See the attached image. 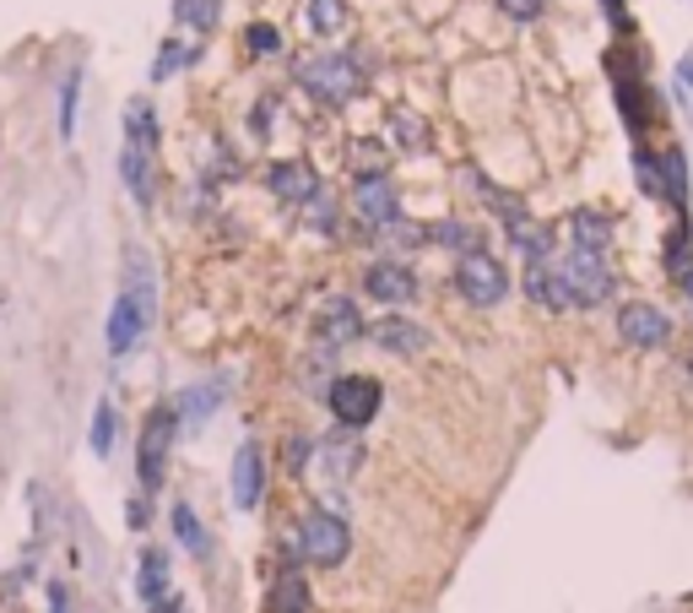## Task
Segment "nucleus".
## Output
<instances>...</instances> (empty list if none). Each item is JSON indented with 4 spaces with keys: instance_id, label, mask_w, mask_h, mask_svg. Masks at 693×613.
<instances>
[{
    "instance_id": "1",
    "label": "nucleus",
    "mask_w": 693,
    "mask_h": 613,
    "mask_svg": "<svg viewBox=\"0 0 693 613\" xmlns=\"http://www.w3.org/2000/svg\"><path fill=\"white\" fill-rule=\"evenodd\" d=\"M152 315H157V283H152V267H146V256H141V250H131V256H126V288H120V299L109 305V320H104V342H109V358H126V353H136V342L146 337Z\"/></svg>"
},
{
    "instance_id": "2",
    "label": "nucleus",
    "mask_w": 693,
    "mask_h": 613,
    "mask_svg": "<svg viewBox=\"0 0 693 613\" xmlns=\"http://www.w3.org/2000/svg\"><path fill=\"white\" fill-rule=\"evenodd\" d=\"M292 82H298L303 93H314L320 104L347 109V104L369 87V71H363V60H353V55H314V60H298V66H292Z\"/></svg>"
},
{
    "instance_id": "3",
    "label": "nucleus",
    "mask_w": 693,
    "mask_h": 613,
    "mask_svg": "<svg viewBox=\"0 0 693 613\" xmlns=\"http://www.w3.org/2000/svg\"><path fill=\"white\" fill-rule=\"evenodd\" d=\"M174 435H179V413L174 402H157L141 424V440H136V478H141V494H157L163 478H168V451H174Z\"/></svg>"
},
{
    "instance_id": "4",
    "label": "nucleus",
    "mask_w": 693,
    "mask_h": 613,
    "mask_svg": "<svg viewBox=\"0 0 693 613\" xmlns=\"http://www.w3.org/2000/svg\"><path fill=\"white\" fill-rule=\"evenodd\" d=\"M325 408H331V419H336L347 435H358V429H369V424L380 419L385 386H380L374 375H336L331 391H325Z\"/></svg>"
},
{
    "instance_id": "5",
    "label": "nucleus",
    "mask_w": 693,
    "mask_h": 613,
    "mask_svg": "<svg viewBox=\"0 0 693 613\" xmlns=\"http://www.w3.org/2000/svg\"><path fill=\"white\" fill-rule=\"evenodd\" d=\"M353 554V527L336 510H309L298 521V559H309L314 570H336Z\"/></svg>"
},
{
    "instance_id": "6",
    "label": "nucleus",
    "mask_w": 693,
    "mask_h": 613,
    "mask_svg": "<svg viewBox=\"0 0 693 613\" xmlns=\"http://www.w3.org/2000/svg\"><path fill=\"white\" fill-rule=\"evenodd\" d=\"M455 294L477 309L504 305V299H510V272H504V261H493L488 250L461 256V261H455Z\"/></svg>"
},
{
    "instance_id": "7",
    "label": "nucleus",
    "mask_w": 693,
    "mask_h": 613,
    "mask_svg": "<svg viewBox=\"0 0 693 613\" xmlns=\"http://www.w3.org/2000/svg\"><path fill=\"white\" fill-rule=\"evenodd\" d=\"M558 267H563V283H569V294H574V309L607 305V299H612V288H618V278H612L607 256H596V250H569Z\"/></svg>"
},
{
    "instance_id": "8",
    "label": "nucleus",
    "mask_w": 693,
    "mask_h": 613,
    "mask_svg": "<svg viewBox=\"0 0 693 613\" xmlns=\"http://www.w3.org/2000/svg\"><path fill=\"white\" fill-rule=\"evenodd\" d=\"M363 294H369L374 305H385V309H407V305H417L422 283H417V272L407 267V261L385 256V261H374V267L363 272Z\"/></svg>"
},
{
    "instance_id": "9",
    "label": "nucleus",
    "mask_w": 693,
    "mask_h": 613,
    "mask_svg": "<svg viewBox=\"0 0 693 613\" xmlns=\"http://www.w3.org/2000/svg\"><path fill=\"white\" fill-rule=\"evenodd\" d=\"M618 337H623L629 347H640V353L667 347V342H672V315L661 305H650V299H629V305L618 309Z\"/></svg>"
},
{
    "instance_id": "10",
    "label": "nucleus",
    "mask_w": 693,
    "mask_h": 613,
    "mask_svg": "<svg viewBox=\"0 0 693 613\" xmlns=\"http://www.w3.org/2000/svg\"><path fill=\"white\" fill-rule=\"evenodd\" d=\"M358 337H369V326H363V309L353 305L347 294L325 299L320 320H314V347H325V353H342V347H347V342H358Z\"/></svg>"
},
{
    "instance_id": "11",
    "label": "nucleus",
    "mask_w": 693,
    "mask_h": 613,
    "mask_svg": "<svg viewBox=\"0 0 693 613\" xmlns=\"http://www.w3.org/2000/svg\"><path fill=\"white\" fill-rule=\"evenodd\" d=\"M369 342H374L380 353H396V358H417V353L433 347L428 326H417L413 315H402V309H385V315L369 326Z\"/></svg>"
},
{
    "instance_id": "12",
    "label": "nucleus",
    "mask_w": 693,
    "mask_h": 613,
    "mask_svg": "<svg viewBox=\"0 0 693 613\" xmlns=\"http://www.w3.org/2000/svg\"><path fill=\"white\" fill-rule=\"evenodd\" d=\"M353 207L369 228H385V223L402 217V190L391 185V174H363L358 190H353Z\"/></svg>"
},
{
    "instance_id": "13",
    "label": "nucleus",
    "mask_w": 693,
    "mask_h": 613,
    "mask_svg": "<svg viewBox=\"0 0 693 613\" xmlns=\"http://www.w3.org/2000/svg\"><path fill=\"white\" fill-rule=\"evenodd\" d=\"M266 185H272V196L287 201V207H309V201H320V174L303 163V157H282L266 168Z\"/></svg>"
},
{
    "instance_id": "14",
    "label": "nucleus",
    "mask_w": 693,
    "mask_h": 613,
    "mask_svg": "<svg viewBox=\"0 0 693 613\" xmlns=\"http://www.w3.org/2000/svg\"><path fill=\"white\" fill-rule=\"evenodd\" d=\"M261 499H266V451L255 440H244L234 451V505L239 510H261Z\"/></svg>"
},
{
    "instance_id": "15",
    "label": "nucleus",
    "mask_w": 693,
    "mask_h": 613,
    "mask_svg": "<svg viewBox=\"0 0 693 613\" xmlns=\"http://www.w3.org/2000/svg\"><path fill=\"white\" fill-rule=\"evenodd\" d=\"M526 294H531L542 309H553V315L574 309V294H569V283H563V267H558V261L526 267Z\"/></svg>"
},
{
    "instance_id": "16",
    "label": "nucleus",
    "mask_w": 693,
    "mask_h": 613,
    "mask_svg": "<svg viewBox=\"0 0 693 613\" xmlns=\"http://www.w3.org/2000/svg\"><path fill=\"white\" fill-rule=\"evenodd\" d=\"M569 234H574V250L607 256V245H612V217H607L601 207H574V212H569Z\"/></svg>"
},
{
    "instance_id": "17",
    "label": "nucleus",
    "mask_w": 693,
    "mask_h": 613,
    "mask_svg": "<svg viewBox=\"0 0 693 613\" xmlns=\"http://www.w3.org/2000/svg\"><path fill=\"white\" fill-rule=\"evenodd\" d=\"M223 408V386L217 380H201V386H184L179 397H174V413H179V429H195V424H206L212 413Z\"/></svg>"
},
{
    "instance_id": "18",
    "label": "nucleus",
    "mask_w": 693,
    "mask_h": 613,
    "mask_svg": "<svg viewBox=\"0 0 693 613\" xmlns=\"http://www.w3.org/2000/svg\"><path fill=\"white\" fill-rule=\"evenodd\" d=\"M266 613H309V581H303V565L287 559L272 581V598H266Z\"/></svg>"
},
{
    "instance_id": "19",
    "label": "nucleus",
    "mask_w": 693,
    "mask_h": 613,
    "mask_svg": "<svg viewBox=\"0 0 693 613\" xmlns=\"http://www.w3.org/2000/svg\"><path fill=\"white\" fill-rule=\"evenodd\" d=\"M661 201L678 217H689V157H683V148H661Z\"/></svg>"
},
{
    "instance_id": "20",
    "label": "nucleus",
    "mask_w": 693,
    "mask_h": 613,
    "mask_svg": "<svg viewBox=\"0 0 693 613\" xmlns=\"http://www.w3.org/2000/svg\"><path fill=\"white\" fill-rule=\"evenodd\" d=\"M510 245L526 256V267H542V261H553V228L548 223H531V217H515L510 223Z\"/></svg>"
},
{
    "instance_id": "21",
    "label": "nucleus",
    "mask_w": 693,
    "mask_h": 613,
    "mask_svg": "<svg viewBox=\"0 0 693 613\" xmlns=\"http://www.w3.org/2000/svg\"><path fill=\"white\" fill-rule=\"evenodd\" d=\"M136 598L146 603V609H157L163 598H174V592H168V554H163V549H146V554H141V565H136Z\"/></svg>"
},
{
    "instance_id": "22",
    "label": "nucleus",
    "mask_w": 693,
    "mask_h": 613,
    "mask_svg": "<svg viewBox=\"0 0 693 613\" xmlns=\"http://www.w3.org/2000/svg\"><path fill=\"white\" fill-rule=\"evenodd\" d=\"M168 527H174V538H179V549H184V554H195V559H206V554H212V538H206V527H201L195 505L174 499V510H168Z\"/></svg>"
},
{
    "instance_id": "23",
    "label": "nucleus",
    "mask_w": 693,
    "mask_h": 613,
    "mask_svg": "<svg viewBox=\"0 0 693 613\" xmlns=\"http://www.w3.org/2000/svg\"><path fill=\"white\" fill-rule=\"evenodd\" d=\"M120 179H126V190H131V201H136L141 212L152 207V153H141V148H120Z\"/></svg>"
},
{
    "instance_id": "24",
    "label": "nucleus",
    "mask_w": 693,
    "mask_h": 613,
    "mask_svg": "<svg viewBox=\"0 0 693 613\" xmlns=\"http://www.w3.org/2000/svg\"><path fill=\"white\" fill-rule=\"evenodd\" d=\"M126 148L157 153V115H152L146 98H131V104H126Z\"/></svg>"
},
{
    "instance_id": "25",
    "label": "nucleus",
    "mask_w": 693,
    "mask_h": 613,
    "mask_svg": "<svg viewBox=\"0 0 693 613\" xmlns=\"http://www.w3.org/2000/svg\"><path fill=\"white\" fill-rule=\"evenodd\" d=\"M667 272H672L678 283L693 272V223L689 217H678L672 234H667Z\"/></svg>"
},
{
    "instance_id": "26",
    "label": "nucleus",
    "mask_w": 693,
    "mask_h": 613,
    "mask_svg": "<svg viewBox=\"0 0 693 613\" xmlns=\"http://www.w3.org/2000/svg\"><path fill=\"white\" fill-rule=\"evenodd\" d=\"M428 245H444V250H455V256H471V250H482V234L450 217V223H433V228H428Z\"/></svg>"
},
{
    "instance_id": "27",
    "label": "nucleus",
    "mask_w": 693,
    "mask_h": 613,
    "mask_svg": "<svg viewBox=\"0 0 693 613\" xmlns=\"http://www.w3.org/2000/svg\"><path fill=\"white\" fill-rule=\"evenodd\" d=\"M115 435H120V413H115V402L104 397V402L93 408V429H87L93 457H109V451H115Z\"/></svg>"
},
{
    "instance_id": "28",
    "label": "nucleus",
    "mask_w": 693,
    "mask_h": 613,
    "mask_svg": "<svg viewBox=\"0 0 693 613\" xmlns=\"http://www.w3.org/2000/svg\"><path fill=\"white\" fill-rule=\"evenodd\" d=\"M303 16H309V33L331 38V33H342V27H347V0H309V5H303Z\"/></svg>"
},
{
    "instance_id": "29",
    "label": "nucleus",
    "mask_w": 693,
    "mask_h": 613,
    "mask_svg": "<svg viewBox=\"0 0 693 613\" xmlns=\"http://www.w3.org/2000/svg\"><path fill=\"white\" fill-rule=\"evenodd\" d=\"M325 467H331V478H353V472L363 467V446H358V440L342 429V435L325 446Z\"/></svg>"
},
{
    "instance_id": "30",
    "label": "nucleus",
    "mask_w": 693,
    "mask_h": 613,
    "mask_svg": "<svg viewBox=\"0 0 693 613\" xmlns=\"http://www.w3.org/2000/svg\"><path fill=\"white\" fill-rule=\"evenodd\" d=\"M76 98H82V66H71L65 71V87H60V142H71L76 137Z\"/></svg>"
},
{
    "instance_id": "31",
    "label": "nucleus",
    "mask_w": 693,
    "mask_h": 613,
    "mask_svg": "<svg viewBox=\"0 0 693 613\" xmlns=\"http://www.w3.org/2000/svg\"><path fill=\"white\" fill-rule=\"evenodd\" d=\"M190 60H195V49H190V44H179V38H168V44L157 49V60H152V82H168V76H174V71H184Z\"/></svg>"
},
{
    "instance_id": "32",
    "label": "nucleus",
    "mask_w": 693,
    "mask_h": 613,
    "mask_svg": "<svg viewBox=\"0 0 693 613\" xmlns=\"http://www.w3.org/2000/svg\"><path fill=\"white\" fill-rule=\"evenodd\" d=\"M174 22L184 27H217V0H174Z\"/></svg>"
},
{
    "instance_id": "33",
    "label": "nucleus",
    "mask_w": 693,
    "mask_h": 613,
    "mask_svg": "<svg viewBox=\"0 0 693 613\" xmlns=\"http://www.w3.org/2000/svg\"><path fill=\"white\" fill-rule=\"evenodd\" d=\"M380 239L396 245V250H413V245H428V228H417V223H407V217H396V223L380 228Z\"/></svg>"
},
{
    "instance_id": "34",
    "label": "nucleus",
    "mask_w": 693,
    "mask_h": 613,
    "mask_svg": "<svg viewBox=\"0 0 693 613\" xmlns=\"http://www.w3.org/2000/svg\"><path fill=\"white\" fill-rule=\"evenodd\" d=\"M244 49H250V55H277L282 33L272 27V22H250V27H244Z\"/></svg>"
},
{
    "instance_id": "35",
    "label": "nucleus",
    "mask_w": 693,
    "mask_h": 613,
    "mask_svg": "<svg viewBox=\"0 0 693 613\" xmlns=\"http://www.w3.org/2000/svg\"><path fill=\"white\" fill-rule=\"evenodd\" d=\"M314 451H320V446H314L309 435H287V472H292V478H303V467L314 461Z\"/></svg>"
},
{
    "instance_id": "36",
    "label": "nucleus",
    "mask_w": 693,
    "mask_h": 613,
    "mask_svg": "<svg viewBox=\"0 0 693 613\" xmlns=\"http://www.w3.org/2000/svg\"><path fill=\"white\" fill-rule=\"evenodd\" d=\"M396 126H402V137H407V148H413V153H422V148H428V131H422V120H417V115L396 109Z\"/></svg>"
},
{
    "instance_id": "37",
    "label": "nucleus",
    "mask_w": 693,
    "mask_h": 613,
    "mask_svg": "<svg viewBox=\"0 0 693 613\" xmlns=\"http://www.w3.org/2000/svg\"><path fill=\"white\" fill-rule=\"evenodd\" d=\"M601 11H607V22H612L618 33H629V27H634V16H629V0H601Z\"/></svg>"
},
{
    "instance_id": "38",
    "label": "nucleus",
    "mask_w": 693,
    "mask_h": 613,
    "mask_svg": "<svg viewBox=\"0 0 693 613\" xmlns=\"http://www.w3.org/2000/svg\"><path fill=\"white\" fill-rule=\"evenodd\" d=\"M504 5V16H515V22H531V16H542V0H499Z\"/></svg>"
},
{
    "instance_id": "39",
    "label": "nucleus",
    "mask_w": 693,
    "mask_h": 613,
    "mask_svg": "<svg viewBox=\"0 0 693 613\" xmlns=\"http://www.w3.org/2000/svg\"><path fill=\"white\" fill-rule=\"evenodd\" d=\"M49 613H71V592H65V581H49Z\"/></svg>"
},
{
    "instance_id": "40",
    "label": "nucleus",
    "mask_w": 693,
    "mask_h": 613,
    "mask_svg": "<svg viewBox=\"0 0 693 613\" xmlns=\"http://www.w3.org/2000/svg\"><path fill=\"white\" fill-rule=\"evenodd\" d=\"M250 126H255V137H266V131H272V98H261V109L250 115Z\"/></svg>"
},
{
    "instance_id": "41",
    "label": "nucleus",
    "mask_w": 693,
    "mask_h": 613,
    "mask_svg": "<svg viewBox=\"0 0 693 613\" xmlns=\"http://www.w3.org/2000/svg\"><path fill=\"white\" fill-rule=\"evenodd\" d=\"M126 521H131V527H146V494H136V499H131V505H126Z\"/></svg>"
},
{
    "instance_id": "42",
    "label": "nucleus",
    "mask_w": 693,
    "mask_h": 613,
    "mask_svg": "<svg viewBox=\"0 0 693 613\" xmlns=\"http://www.w3.org/2000/svg\"><path fill=\"white\" fill-rule=\"evenodd\" d=\"M146 613H184V603H179V598H163L157 609H146Z\"/></svg>"
},
{
    "instance_id": "43",
    "label": "nucleus",
    "mask_w": 693,
    "mask_h": 613,
    "mask_svg": "<svg viewBox=\"0 0 693 613\" xmlns=\"http://www.w3.org/2000/svg\"><path fill=\"white\" fill-rule=\"evenodd\" d=\"M678 71H683V82H689V87H693V55H689V60H683V66H678Z\"/></svg>"
},
{
    "instance_id": "44",
    "label": "nucleus",
    "mask_w": 693,
    "mask_h": 613,
    "mask_svg": "<svg viewBox=\"0 0 693 613\" xmlns=\"http://www.w3.org/2000/svg\"><path fill=\"white\" fill-rule=\"evenodd\" d=\"M689 375H693V353H689Z\"/></svg>"
}]
</instances>
